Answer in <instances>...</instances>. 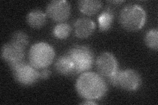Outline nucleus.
Masks as SVG:
<instances>
[{
    "label": "nucleus",
    "mask_w": 158,
    "mask_h": 105,
    "mask_svg": "<svg viewBox=\"0 0 158 105\" xmlns=\"http://www.w3.org/2000/svg\"><path fill=\"white\" fill-rule=\"evenodd\" d=\"M75 89L81 98L95 101L106 95L108 85L98 73L88 71L79 75L75 83Z\"/></svg>",
    "instance_id": "obj_1"
},
{
    "label": "nucleus",
    "mask_w": 158,
    "mask_h": 105,
    "mask_svg": "<svg viewBox=\"0 0 158 105\" xmlns=\"http://www.w3.org/2000/svg\"><path fill=\"white\" fill-rule=\"evenodd\" d=\"M146 12L140 5L128 4L123 7L118 14V22L123 28L129 32L138 31L146 22Z\"/></svg>",
    "instance_id": "obj_2"
},
{
    "label": "nucleus",
    "mask_w": 158,
    "mask_h": 105,
    "mask_svg": "<svg viewBox=\"0 0 158 105\" xmlns=\"http://www.w3.org/2000/svg\"><path fill=\"white\" fill-rule=\"evenodd\" d=\"M55 57L53 47L44 42L33 44L28 52L29 63L38 70L48 68L53 63Z\"/></svg>",
    "instance_id": "obj_3"
},
{
    "label": "nucleus",
    "mask_w": 158,
    "mask_h": 105,
    "mask_svg": "<svg viewBox=\"0 0 158 105\" xmlns=\"http://www.w3.org/2000/svg\"><path fill=\"white\" fill-rule=\"evenodd\" d=\"M107 79L112 86L131 92L137 91L142 83L140 74L133 69H118Z\"/></svg>",
    "instance_id": "obj_4"
},
{
    "label": "nucleus",
    "mask_w": 158,
    "mask_h": 105,
    "mask_svg": "<svg viewBox=\"0 0 158 105\" xmlns=\"http://www.w3.org/2000/svg\"><path fill=\"white\" fill-rule=\"evenodd\" d=\"M75 64V73L82 74L90 71L94 63L92 49L86 46H75L67 53Z\"/></svg>",
    "instance_id": "obj_5"
},
{
    "label": "nucleus",
    "mask_w": 158,
    "mask_h": 105,
    "mask_svg": "<svg viewBox=\"0 0 158 105\" xmlns=\"http://www.w3.org/2000/svg\"><path fill=\"white\" fill-rule=\"evenodd\" d=\"M15 79L22 86H30L40 79L39 70L25 61L9 64Z\"/></svg>",
    "instance_id": "obj_6"
},
{
    "label": "nucleus",
    "mask_w": 158,
    "mask_h": 105,
    "mask_svg": "<svg viewBox=\"0 0 158 105\" xmlns=\"http://www.w3.org/2000/svg\"><path fill=\"white\" fill-rule=\"evenodd\" d=\"M71 13V4L65 0H53L47 4L46 7V15L59 23L67 21Z\"/></svg>",
    "instance_id": "obj_7"
},
{
    "label": "nucleus",
    "mask_w": 158,
    "mask_h": 105,
    "mask_svg": "<svg viewBox=\"0 0 158 105\" xmlns=\"http://www.w3.org/2000/svg\"><path fill=\"white\" fill-rule=\"evenodd\" d=\"M98 73L103 78H110L118 70V63L114 55L110 52H103L96 60Z\"/></svg>",
    "instance_id": "obj_8"
},
{
    "label": "nucleus",
    "mask_w": 158,
    "mask_h": 105,
    "mask_svg": "<svg viewBox=\"0 0 158 105\" xmlns=\"http://www.w3.org/2000/svg\"><path fill=\"white\" fill-rule=\"evenodd\" d=\"M25 49L19 47L11 42L4 44L2 48L1 57L8 64L24 61Z\"/></svg>",
    "instance_id": "obj_9"
},
{
    "label": "nucleus",
    "mask_w": 158,
    "mask_h": 105,
    "mask_svg": "<svg viewBox=\"0 0 158 105\" xmlns=\"http://www.w3.org/2000/svg\"><path fill=\"white\" fill-rule=\"evenodd\" d=\"M74 29L76 37L86 39L92 36L96 29V23L89 18H79L74 23Z\"/></svg>",
    "instance_id": "obj_10"
},
{
    "label": "nucleus",
    "mask_w": 158,
    "mask_h": 105,
    "mask_svg": "<svg viewBox=\"0 0 158 105\" xmlns=\"http://www.w3.org/2000/svg\"><path fill=\"white\" fill-rule=\"evenodd\" d=\"M54 68L58 74L63 76H69L75 73V64L67 53L57 59Z\"/></svg>",
    "instance_id": "obj_11"
},
{
    "label": "nucleus",
    "mask_w": 158,
    "mask_h": 105,
    "mask_svg": "<svg viewBox=\"0 0 158 105\" xmlns=\"http://www.w3.org/2000/svg\"><path fill=\"white\" fill-rule=\"evenodd\" d=\"M103 3L98 0H81L77 3L78 9L86 15L92 16L100 11Z\"/></svg>",
    "instance_id": "obj_12"
},
{
    "label": "nucleus",
    "mask_w": 158,
    "mask_h": 105,
    "mask_svg": "<svg viewBox=\"0 0 158 105\" xmlns=\"http://www.w3.org/2000/svg\"><path fill=\"white\" fill-rule=\"evenodd\" d=\"M46 18V14L40 9H34L27 14V22L31 27L38 29L45 25Z\"/></svg>",
    "instance_id": "obj_13"
},
{
    "label": "nucleus",
    "mask_w": 158,
    "mask_h": 105,
    "mask_svg": "<svg viewBox=\"0 0 158 105\" xmlns=\"http://www.w3.org/2000/svg\"><path fill=\"white\" fill-rule=\"evenodd\" d=\"M114 21V13L110 8L103 11L98 17L99 29L101 32H106L112 26Z\"/></svg>",
    "instance_id": "obj_14"
},
{
    "label": "nucleus",
    "mask_w": 158,
    "mask_h": 105,
    "mask_svg": "<svg viewBox=\"0 0 158 105\" xmlns=\"http://www.w3.org/2000/svg\"><path fill=\"white\" fill-rule=\"evenodd\" d=\"M144 42L148 48L157 51L158 49V30L157 28L149 30L145 34Z\"/></svg>",
    "instance_id": "obj_15"
},
{
    "label": "nucleus",
    "mask_w": 158,
    "mask_h": 105,
    "mask_svg": "<svg viewBox=\"0 0 158 105\" xmlns=\"http://www.w3.org/2000/svg\"><path fill=\"white\" fill-rule=\"evenodd\" d=\"M71 32V27L66 22L58 23L53 30V36L59 39L67 38Z\"/></svg>",
    "instance_id": "obj_16"
},
{
    "label": "nucleus",
    "mask_w": 158,
    "mask_h": 105,
    "mask_svg": "<svg viewBox=\"0 0 158 105\" xmlns=\"http://www.w3.org/2000/svg\"><path fill=\"white\" fill-rule=\"evenodd\" d=\"M11 42L25 49L29 43V38L25 32L16 31L11 36Z\"/></svg>",
    "instance_id": "obj_17"
},
{
    "label": "nucleus",
    "mask_w": 158,
    "mask_h": 105,
    "mask_svg": "<svg viewBox=\"0 0 158 105\" xmlns=\"http://www.w3.org/2000/svg\"><path fill=\"white\" fill-rule=\"evenodd\" d=\"M51 71L48 68H45L39 70V74H40V79H43L46 80L48 79L51 76Z\"/></svg>",
    "instance_id": "obj_18"
},
{
    "label": "nucleus",
    "mask_w": 158,
    "mask_h": 105,
    "mask_svg": "<svg viewBox=\"0 0 158 105\" xmlns=\"http://www.w3.org/2000/svg\"><path fill=\"white\" fill-rule=\"evenodd\" d=\"M81 104H97V103H96L95 101H92V100H85V101L81 103Z\"/></svg>",
    "instance_id": "obj_19"
},
{
    "label": "nucleus",
    "mask_w": 158,
    "mask_h": 105,
    "mask_svg": "<svg viewBox=\"0 0 158 105\" xmlns=\"http://www.w3.org/2000/svg\"><path fill=\"white\" fill-rule=\"evenodd\" d=\"M123 2H125V1H118V0H116V1H110L109 2V3H110L111 4H115L116 5V6H117V5H119V4H121L123 3Z\"/></svg>",
    "instance_id": "obj_20"
}]
</instances>
